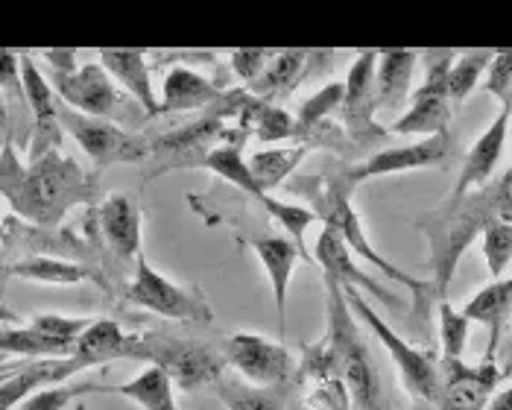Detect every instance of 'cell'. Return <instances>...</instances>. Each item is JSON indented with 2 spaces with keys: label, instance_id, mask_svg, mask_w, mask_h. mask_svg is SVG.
Here are the masks:
<instances>
[{
  "label": "cell",
  "instance_id": "cell-26",
  "mask_svg": "<svg viewBox=\"0 0 512 410\" xmlns=\"http://www.w3.org/2000/svg\"><path fill=\"white\" fill-rule=\"evenodd\" d=\"M100 65L109 71V77L118 82L120 88L150 115H158L156 88H153V68H150V53H132V50H103Z\"/></svg>",
  "mask_w": 512,
  "mask_h": 410
},
{
  "label": "cell",
  "instance_id": "cell-28",
  "mask_svg": "<svg viewBox=\"0 0 512 410\" xmlns=\"http://www.w3.org/2000/svg\"><path fill=\"white\" fill-rule=\"evenodd\" d=\"M316 53H302V50H287V53H273L261 77L249 82V97L264 100L273 106V100L287 97L302 77L311 71V62H316Z\"/></svg>",
  "mask_w": 512,
  "mask_h": 410
},
{
  "label": "cell",
  "instance_id": "cell-51",
  "mask_svg": "<svg viewBox=\"0 0 512 410\" xmlns=\"http://www.w3.org/2000/svg\"><path fill=\"white\" fill-rule=\"evenodd\" d=\"M3 141H6V138H0V147H3Z\"/></svg>",
  "mask_w": 512,
  "mask_h": 410
},
{
  "label": "cell",
  "instance_id": "cell-45",
  "mask_svg": "<svg viewBox=\"0 0 512 410\" xmlns=\"http://www.w3.org/2000/svg\"><path fill=\"white\" fill-rule=\"evenodd\" d=\"M483 410H512V387H504V390L492 393Z\"/></svg>",
  "mask_w": 512,
  "mask_h": 410
},
{
  "label": "cell",
  "instance_id": "cell-4",
  "mask_svg": "<svg viewBox=\"0 0 512 410\" xmlns=\"http://www.w3.org/2000/svg\"><path fill=\"white\" fill-rule=\"evenodd\" d=\"M325 290H328V334L325 337L334 349L337 369L352 396V405L357 410H393L384 375L375 364L372 349L343 296V287L334 279H325Z\"/></svg>",
  "mask_w": 512,
  "mask_h": 410
},
{
  "label": "cell",
  "instance_id": "cell-13",
  "mask_svg": "<svg viewBox=\"0 0 512 410\" xmlns=\"http://www.w3.org/2000/svg\"><path fill=\"white\" fill-rule=\"evenodd\" d=\"M375 62H378V53H360L343 82L340 112H343V126H346V135H349L355 153L390 135L387 126L375 121V115H378L375 112Z\"/></svg>",
  "mask_w": 512,
  "mask_h": 410
},
{
  "label": "cell",
  "instance_id": "cell-50",
  "mask_svg": "<svg viewBox=\"0 0 512 410\" xmlns=\"http://www.w3.org/2000/svg\"><path fill=\"white\" fill-rule=\"evenodd\" d=\"M77 410H85V405H77Z\"/></svg>",
  "mask_w": 512,
  "mask_h": 410
},
{
  "label": "cell",
  "instance_id": "cell-42",
  "mask_svg": "<svg viewBox=\"0 0 512 410\" xmlns=\"http://www.w3.org/2000/svg\"><path fill=\"white\" fill-rule=\"evenodd\" d=\"M480 197H483V203L489 208L492 220L512 223V167L504 176H498L495 182L483 185L480 188Z\"/></svg>",
  "mask_w": 512,
  "mask_h": 410
},
{
  "label": "cell",
  "instance_id": "cell-18",
  "mask_svg": "<svg viewBox=\"0 0 512 410\" xmlns=\"http://www.w3.org/2000/svg\"><path fill=\"white\" fill-rule=\"evenodd\" d=\"M316 264L322 267L325 279H334L337 285L355 287L363 296H372L378 299L381 305H390V308H401L404 302L398 299V293H393L390 287H384L381 282H375L366 270H360L352 258V252L346 249V244L340 241V235L328 226H322V235L314 246Z\"/></svg>",
  "mask_w": 512,
  "mask_h": 410
},
{
  "label": "cell",
  "instance_id": "cell-46",
  "mask_svg": "<svg viewBox=\"0 0 512 410\" xmlns=\"http://www.w3.org/2000/svg\"><path fill=\"white\" fill-rule=\"evenodd\" d=\"M12 135V118H9V103L6 97L0 94V138H9Z\"/></svg>",
  "mask_w": 512,
  "mask_h": 410
},
{
  "label": "cell",
  "instance_id": "cell-20",
  "mask_svg": "<svg viewBox=\"0 0 512 410\" xmlns=\"http://www.w3.org/2000/svg\"><path fill=\"white\" fill-rule=\"evenodd\" d=\"M507 132H510V109H501L498 118L489 123V129L474 141L472 150L466 153L463 167H460V176H457V185L445 197L448 203H457L466 194L489 185L495 167L501 162V153H504V144H507Z\"/></svg>",
  "mask_w": 512,
  "mask_h": 410
},
{
  "label": "cell",
  "instance_id": "cell-31",
  "mask_svg": "<svg viewBox=\"0 0 512 410\" xmlns=\"http://www.w3.org/2000/svg\"><path fill=\"white\" fill-rule=\"evenodd\" d=\"M109 393H118V396L135 402L138 408L144 410H179L170 375L161 367H153V364H147V369L138 372L132 381L109 387Z\"/></svg>",
  "mask_w": 512,
  "mask_h": 410
},
{
  "label": "cell",
  "instance_id": "cell-15",
  "mask_svg": "<svg viewBox=\"0 0 512 410\" xmlns=\"http://www.w3.org/2000/svg\"><path fill=\"white\" fill-rule=\"evenodd\" d=\"M454 159V144L451 135H434L416 144H404V147H387L375 156H369L366 162L346 164V176L352 185H360L366 179H378V176H395V173H410V170H428V167H442L445 162Z\"/></svg>",
  "mask_w": 512,
  "mask_h": 410
},
{
  "label": "cell",
  "instance_id": "cell-9",
  "mask_svg": "<svg viewBox=\"0 0 512 410\" xmlns=\"http://www.w3.org/2000/svg\"><path fill=\"white\" fill-rule=\"evenodd\" d=\"M454 50L425 53V82L410 94V106L401 118H395L390 135H448L451 126V100H448V68L454 62Z\"/></svg>",
  "mask_w": 512,
  "mask_h": 410
},
{
  "label": "cell",
  "instance_id": "cell-2",
  "mask_svg": "<svg viewBox=\"0 0 512 410\" xmlns=\"http://www.w3.org/2000/svg\"><path fill=\"white\" fill-rule=\"evenodd\" d=\"M287 191L290 194H299V197H308L311 205H314L311 211L316 214V220H322V226L334 229L349 252H355L357 258H363L375 270H381L384 279L407 287L413 293V314L425 320L431 302L436 305L434 287L428 285V282H419V279L407 276L404 270H398L393 261H387L375 246L369 244V238L363 232V223H360L355 205H352L355 185L346 176V164H340V167H334L331 173H322V176H299V179H290V188Z\"/></svg>",
  "mask_w": 512,
  "mask_h": 410
},
{
  "label": "cell",
  "instance_id": "cell-35",
  "mask_svg": "<svg viewBox=\"0 0 512 410\" xmlns=\"http://www.w3.org/2000/svg\"><path fill=\"white\" fill-rule=\"evenodd\" d=\"M255 203H261L264 208H267V214H270L278 226L290 235V241H293L296 249L302 252V258H308V249H305V232H308V229L316 223L314 211H311V208H305V205L281 203V200L270 197V194L258 197Z\"/></svg>",
  "mask_w": 512,
  "mask_h": 410
},
{
  "label": "cell",
  "instance_id": "cell-48",
  "mask_svg": "<svg viewBox=\"0 0 512 410\" xmlns=\"http://www.w3.org/2000/svg\"><path fill=\"white\" fill-rule=\"evenodd\" d=\"M3 267H6V255H3V246H0V279H3Z\"/></svg>",
  "mask_w": 512,
  "mask_h": 410
},
{
  "label": "cell",
  "instance_id": "cell-49",
  "mask_svg": "<svg viewBox=\"0 0 512 410\" xmlns=\"http://www.w3.org/2000/svg\"><path fill=\"white\" fill-rule=\"evenodd\" d=\"M510 355H512V334H510ZM510 369H512V361L507 364V369H504V372H510ZM504 372H501V375H504Z\"/></svg>",
  "mask_w": 512,
  "mask_h": 410
},
{
  "label": "cell",
  "instance_id": "cell-24",
  "mask_svg": "<svg viewBox=\"0 0 512 410\" xmlns=\"http://www.w3.org/2000/svg\"><path fill=\"white\" fill-rule=\"evenodd\" d=\"M463 317L469 323H483L489 328V343H486L483 361H495L501 340H504V331L512 320V279H495L483 290H477L466 302Z\"/></svg>",
  "mask_w": 512,
  "mask_h": 410
},
{
  "label": "cell",
  "instance_id": "cell-17",
  "mask_svg": "<svg viewBox=\"0 0 512 410\" xmlns=\"http://www.w3.org/2000/svg\"><path fill=\"white\" fill-rule=\"evenodd\" d=\"M442 390L436 410H483L489 396L495 393L498 381L504 378L498 361H480L477 367H469L463 361H439Z\"/></svg>",
  "mask_w": 512,
  "mask_h": 410
},
{
  "label": "cell",
  "instance_id": "cell-6",
  "mask_svg": "<svg viewBox=\"0 0 512 410\" xmlns=\"http://www.w3.org/2000/svg\"><path fill=\"white\" fill-rule=\"evenodd\" d=\"M343 287V285H340ZM343 296L355 314V320H360L363 326L369 328L378 343L387 349V355L393 358L395 369L413 399V410H436L439 402V390H442V375H439V361H434L428 352L416 349L413 343H407L395 328H390L381 314L366 302V296L355 290V287H343Z\"/></svg>",
  "mask_w": 512,
  "mask_h": 410
},
{
  "label": "cell",
  "instance_id": "cell-5",
  "mask_svg": "<svg viewBox=\"0 0 512 410\" xmlns=\"http://www.w3.org/2000/svg\"><path fill=\"white\" fill-rule=\"evenodd\" d=\"M56 100L65 103L68 109H74L79 115L88 118H100V121H112L118 126H138L150 115L120 88L118 82L109 77V71L100 62H85L71 74H44Z\"/></svg>",
  "mask_w": 512,
  "mask_h": 410
},
{
  "label": "cell",
  "instance_id": "cell-12",
  "mask_svg": "<svg viewBox=\"0 0 512 410\" xmlns=\"http://www.w3.org/2000/svg\"><path fill=\"white\" fill-rule=\"evenodd\" d=\"M85 229V223H82ZM0 246L3 255H15V261L21 258H33V255H50V258H82L85 261H97L94 255L100 252L97 241L91 238V232L85 229V238L77 235L74 229H39L30 226L24 220H18L15 214L3 220L0 226Z\"/></svg>",
  "mask_w": 512,
  "mask_h": 410
},
{
  "label": "cell",
  "instance_id": "cell-34",
  "mask_svg": "<svg viewBox=\"0 0 512 410\" xmlns=\"http://www.w3.org/2000/svg\"><path fill=\"white\" fill-rule=\"evenodd\" d=\"M492 50H469V53H457L451 68H448V100L451 103H466V97L477 88L480 77L486 74L489 62H492Z\"/></svg>",
  "mask_w": 512,
  "mask_h": 410
},
{
  "label": "cell",
  "instance_id": "cell-14",
  "mask_svg": "<svg viewBox=\"0 0 512 410\" xmlns=\"http://www.w3.org/2000/svg\"><path fill=\"white\" fill-rule=\"evenodd\" d=\"M88 232L103 244L120 264H132L141 255V208L126 194H109L85 217Z\"/></svg>",
  "mask_w": 512,
  "mask_h": 410
},
{
  "label": "cell",
  "instance_id": "cell-47",
  "mask_svg": "<svg viewBox=\"0 0 512 410\" xmlns=\"http://www.w3.org/2000/svg\"><path fill=\"white\" fill-rule=\"evenodd\" d=\"M0 323L3 326H21V317L9 305H3V299H0Z\"/></svg>",
  "mask_w": 512,
  "mask_h": 410
},
{
  "label": "cell",
  "instance_id": "cell-37",
  "mask_svg": "<svg viewBox=\"0 0 512 410\" xmlns=\"http://www.w3.org/2000/svg\"><path fill=\"white\" fill-rule=\"evenodd\" d=\"M343 106V82H328L325 88H319L316 94H311L302 106H299V115H296V135H305L308 129H314L322 121H328L334 112H340Z\"/></svg>",
  "mask_w": 512,
  "mask_h": 410
},
{
  "label": "cell",
  "instance_id": "cell-21",
  "mask_svg": "<svg viewBox=\"0 0 512 410\" xmlns=\"http://www.w3.org/2000/svg\"><path fill=\"white\" fill-rule=\"evenodd\" d=\"M71 355L82 369L106 367L112 361H138V334L123 331L115 320H91V326L79 334Z\"/></svg>",
  "mask_w": 512,
  "mask_h": 410
},
{
  "label": "cell",
  "instance_id": "cell-3",
  "mask_svg": "<svg viewBox=\"0 0 512 410\" xmlns=\"http://www.w3.org/2000/svg\"><path fill=\"white\" fill-rule=\"evenodd\" d=\"M249 100V91L232 88L223 91V97L205 109V118L185 123L179 129H170L164 135H158L156 141H150V156H147V179L164 176L173 170H191L202 167L208 153L217 150L220 144H232V141H249L246 132L240 126H229V118L240 115L243 103Z\"/></svg>",
  "mask_w": 512,
  "mask_h": 410
},
{
  "label": "cell",
  "instance_id": "cell-43",
  "mask_svg": "<svg viewBox=\"0 0 512 410\" xmlns=\"http://www.w3.org/2000/svg\"><path fill=\"white\" fill-rule=\"evenodd\" d=\"M270 50H243V53H232L229 56V62H232V71H235L240 80L246 82H255L261 77V71L267 68V62H270Z\"/></svg>",
  "mask_w": 512,
  "mask_h": 410
},
{
  "label": "cell",
  "instance_id": "cell-44",
  "mask_svg": "<svg viewBox=\"0 0 512 410\" xmlns=\"http://www.w3.org/2000/svg\"><path fill=\"white\" fill-rule=\"evenodd\" d=\"M41 62H47L53 74H71L79 68L77 53H41Z\"/></svg>",
  "mask_w": 512,
  "mask_h": 410
},
{
  "label": "cell",
  "instance_id": "cell-25",
  "mask_svg": "<svg viewBox=\"0 0 512 410\" xmlns=\"http://www.w3.org/2000/svg\"><path fill=\"white\" fill-rule=\"evenodd\" d=\"M419 53L395 50V53H378L375 62V112L387 115H404V106L410 103V85L416 71Z\"/></svg>",
  "mask_w": 512,
  "mask_h": 410
},
{
  "label": "cell",
  "instance_id": "cell-7",
  "mask_svg": "<svg viewBox=\"0 0 512 410\" xmlns=\"http://www.w3.org/2000/svg\"><path fill=\"white\" fill-rule=\"evenodd\" d=\"M138 361H147L153 367H161L173 384L182 390H194L202 384H217L223 375L226 358L214 352L211 346L176 337L167 331H141L138 334Z\"/></svg>",
  "mask_w": 512,
  "mask_h": 410
},
{
  "label": "cell",
  "instance_id": "cell-10",
  "mask_svg": "<svg viewBox=\"0 0 512 410\" xmlns=\"http://www.w3.org/2000/svg\"><path fill=\"white\" fill-rule=\"evenodd\" d=\"M59 123L85 150V156L94 162L97 170L112 164H144L150 156V141L144 135L123 129L112 121L79 115L65 103H59Z\"/></svg>",
  "mask_w": 512,
  "mask_h": 410
},
{
  "label": "cell",
  "instance_id": "cell-11",
  "mask_svg": "<svg viewBox=\"0 0 512 410\" xmlns=\"http://www.w3.org/2000/svg\"><path fill=\"white\" fill-rule=\"evenodd\" d=\"M223 358L240 375V381L252 387L293 384V375H296V361L281 343H273L270 337H261V334H249V331H237L226 340Z\"/></svg>",
  "mask_w": 512,
  "mask_h": 410
},
{
  "label": "cell",
  "instance_id": "cell-40",
  "mask_svg": "<svg viewBox=\"0 0 512 410\" xmlns=\"http://www.w3.org/2000/svg\"><path fill=\"white\" fill-rule=\"evenodd\" d=\"M30 326L36 328V331H41L44 337H50V340H59V343H65V346H74V343L79 340V334L91 326V320H85V317L39 314V317H33V320H30Z\"/></svg>",
  "mask_w": 512,
  "mask_h": 410
},
{
  "label": "cell",
  "instance_id": "cell-16",
  "mask_svg": "<svg viewBox=\"0 0 512 410\" xmlns=\"http://www.w3.org/2000/svg\"><path fill=\"white\" fill-rule=\"evenodd\" d=\"M21 77H24V91H27V103H30V118H33L27 162H36L41 156L62 147L65 129L59 123V100L33 56H21Z\"/></svg>",
  "mask_w": 512,
  "mask_h": 410
},
{
  "label": "cell",
  "instance_id": "cell-8",
  "mask_svg": "<svg viewBox=\"0 0 512 410\" xmlns=\"http://www.w3.org/2000/svg\"><path fill=\"white\" fill-rule=\"evenodd\" d=\"M123 299L129 305H138L144 311H153L164 320L173 323H191V326H208L214 320L211 305L205 302V296L194 287H179L176 282L164 279L156 267L147 261V255L141 252L135 258V276L126 287Z\"/></svg>",
  "mask_w": 512,
  "mask_h": 410
},
{
  "label": "cell",
  "instance_id": "cell-1",
  "mask_svg": "<svg viewBox=\"0 0 512 410\" xmlns=\"http://www.w3.org/2000/svg\"><path fill=\"white\" fill-rule=\"evenodd\" d=\"M0 197L18 220L39 229H59L71 208H94L100 203L103 188L94 170L62 156V150H53L36 162H21L18 147L6 138L0 147Z\"/></svg>",
  "mask_w": 512,
  "mask_h": 410
},
{
  "label": "cell",
  "instance_id": "cell-27",
  "mask_svg": "<svg viewBox=\"0 0 512 410\" xmlns=\"http://www.w3.org/2000/svg\"><path fill=\"white\" fill-rule=\"evenodd\" d=\"M3 279H24V282H36V285L62 287L94 282V285L109 287L94 267H88L82 261L50 258V255H33V258H21V261H9L3 267Z\"/></svg>",
  "mask_w": 512,
  "mask_h": 410
},
{
  "label": "cell",
  "instance_id": "cell-36",
  "mask_svg": "<svg viewBox=\"0 0 512 410\" xmlns=\"http://www.w3.org/2000/svg\"><path fill=\"white\" fill-rule=\"evenodd\" d=\"M436 314H439V343H442V358L448 361H463L472 323L463 317V311H457L448 299L436 302Z\"/></svg>",
  "mask_w": 512,
  "mask_h": 410
},
{
  "label": "cell",
  "instance_id": "cell-30",
  "mask_svg": "<svg viewBox=\"0 0 512 410\" xmlns=\"http://www.w3.org/2000/svg\"><path fill=\"white\" fill-rule=\"evenodd\" d=\"M290 387L293 384H281V387H252L246 381H240L235 375H220L214 390L223 399V405L229 410H287L290 402Z\"/></svg>",
  "mask_w": 512,
  "mask_h": 410
},
{
  "label": "cell",
  "instance_id": "cell-29",
  "mask_svg": "<svg viewBox=\"0 0 512 410\" xmlns=\"http://www.w3.org/2000/svg\"><path fill=\"white\" fill-rule=\"evenodd\" d=\"M0 94L9 103V118H12V135L9 141L15 147H30V103H27V91H24V77H21V56L15 53H0Z\"/></svg>",
  "mask_w": 512,
  "mask_h": 410
},
{
  "label": "cell",
  "instance_id": "cell-23",
  "mask_svg": "<svg viewBox=\"0 0 512 410\" xmlns=\"http://www.w3.org/2000/svg\"><path fill=\"white\" fill-rule=\"evenodd\" d=\"M223 97V88L188 65H173L161 85L158 115H179V112H205Z\"/></svg>",
  "mask_w": 512,
  "mask_h": 410
},
{
  "label": "cell",
  "instance_id": "cell-38",
  "mask_svg": "<svg viewBox=\"0 0 512 410\" xmlns=\"http://www.w3.org/2000/svg\"><path fill=\"white\" fill-rule=\"evenodd\" d=\"M88 393H109V384H94V381H82V384H56V387H44L39 393H33L30 399H24L15 410H65L74 399H82Z\"/></svg>",
  "mask_w": 512,
  "mask_h": 410
},
{
  "label": "cell",
  "instance_id": "cell-32",
  "mask_svg": "<svg viewBox=\"0 0 512 410\" xmlns=\"http://www.w3.org/2000/svg\"><path fill=\"white\" fill-rule=\"evenodd\" d=\"M308 153L311 150L302 147V144L273 147V150H258L246 164H249V173H252L255 185L261 188V194H270V191H276L278 185H284L290 179V173L302 164V159Z\"/></svg>",
  "mask_w": 512,
  "mask_h": 410
},
{
  "label": "cell",
  "instance_id": "cell-33",
  "mask_svg": "<svg viewBox=\"0 0 512 410\" xmlns=\"http://www.w3.org/2000/svg\"><path fill=\"white\" fill-rule=\"evenodd\" d=\"M243 147H246V141L220 144L217 150L208 153V159H205L202 167L211 170L214 176H220L223 182L240 188V191L249 194L252 200H258V197H264V194H261V188L255 185V179H252V173H249V164H246V156H243Z\"/></svg>",
  "mask_w": 512,
  "mask_h": 410
},
{
  "label": "cell",
  "instance_id": "cell-39",
  "mask_svg": "<svg viewBox=\"0 0 512 410\" xmlns=\"http://www.w3.org/2000/svg\"><path fill=\"white\" fill-rule=\"evenodd\" d=\"M480 238H483V258L492 279H504L507 267L512 264V223L492 220L483 226Z\"/></svg>",
  "mask_w": 512,
  "mask_h": 410
},
{
  "label": "cell",
  "instance_id": "cell-22",
  "mask_svg": "<svg viewBox=\"0 0 512 410\" xmlns=\"http://www.w3.org/2000/svg\"><path fill=\"white\" fill-rule=\"evenodd\" d=\"M249 249L255 252V258L261 261L270 287H273V302H276L278 314V328L284 334L287 326V293H290V279H293V270L299 267V258L302 252L296 249V244L284 235H261V238H249L246 241Z\"/></svg>",
  "mask_w": 512,
  "mask_h": 410
},
{
  "label": "cell",
  "instance_id": "cell-41",
  "mask_svg": "<svg viewBox=\"0 0 512 410\" xmlns=\"http://www.w3.org/2000/svg\"><path fill=\"white\" fill-rule=\"evenodd\" d=\"M486 91L501 103V109H510L512 103V50L495 53L486 68Z\"/></svg>",
  "mask_w": 512,
  "mask_h": 410
},
{
  "label": "cell",
  "instance_id": "cell-19",
  "mask_svg": "<svg viewBox=\"0 0 512 410\" xmlns=\"http://www.w3.org/2000/svg\"><path fill=\"white\" fill-rule=\"evenodd\" d=\"M85 372L74 355L68 358H39L21 367L0 372V410H15L24 399L39 393L44 387L68 384L74 375Z\"/></svg>",
  "mask_w": 512,
  "mask_h": 410
}]
</instances>
